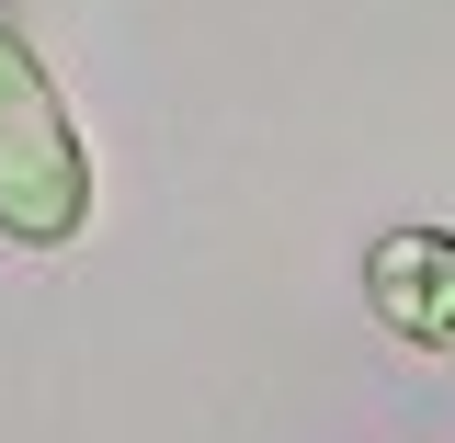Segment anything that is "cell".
Listing matches in <instances>:
<instances>
[{"label": "cell", "instance_id": "1", "mask_svg": "<svg viewBox=\"0 0 455 443\" xmlns=\"http://www.w3.org/2000/svg\"><path fill=\"white\" fill-rule=\"evenodd\" d=\"M92 137L57 91V68L35 57V35L0 12V239L23 262H57L92 239Z\"/></svg>", "mask_w": 455, "mask_h": 443}, {"label": "cell", "instance_id": "2", "mask_svg": "<svg viewBox=\"0 0 455 443\" xmlns=\"http://www.w3.org/2000/svg\"><path fill=\"white\" fill-rule=\"evenodd\" d=\"M364 319L398 352L455 364V227H376L364 239Z\"/></svg>", "mask_w": 455, "mask_h": 443}]
</instances>
